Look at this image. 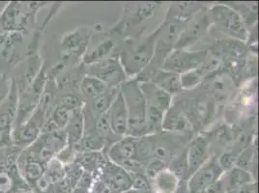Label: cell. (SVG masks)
<instances>
[{"instance_id":"cell-1","label":"cell","mask_w":259,"mask_h":193,"mask_svg":"<svg viewBox=\"0 0 259 193\" xmlns=\"http://www.w3.org/2000/svg\"><path fill=\"white\" fill-rule=\"evenodd\" d=\"M156 30L141 39L125 40L118 57L129 78H137L151 63L155 54Z\"/></svg>"},{"instance_id":"cell-2","label":"cell","mask_w":259,"mask_h":193,"mask_svg":"<svg viewBox=\"0 0 259 193\" xmlns=\"http://www.w3.org/2000/svg\"><path fill=\"white\" fill-rule=\"evenodd\" d=\"M120 91L128 110L127 135L136 138L146 136V103L139 80L137 78L127 79L120 87Z\"/></svg>"},{"instance_id":"cell-3","label":"cell","mask_w":259,"mask_h":193,"mask_svg":"<svg viewBox=\"0 0 259 193\" xmlns=\"http://www.w3.org/2000/svg\"><path fill=\"white\" fill-rule=\"evenodd\" d=\"M46 3L9 2L0 13V32L22 34Z\"/></svg>"},{"instance_id":"cell-4","label":"cell","mask_w":259,"mask_h":193,"mask_svg":"<svg viewBox=\"0 0 259 193\" xmlns=\"http://www.w3.org/2000/svg\"><path fill=\"white\" fill-rule=\"evenodd\" d=\"M208 17L211 26L230 36L232 39L246 43L248 29L237 12L227 3H219L208 8Z\"/></svg>"},{"instance_id":"cell-5","label":"cell","mask_w":259,"mask_h":193,"mask_svg":"<svg viewBox=\"0 0 259 193\" xmlns=\"http://www.w3.org/2000/svg\"><path fill=\"white\" fill-rule=\"evenodd\" d=\"M48 113L49 110L39 105L29 118L13 129V145L19 149H24L38 139L42 134L44 123L47 119Z\"/></svg>"},{"instance_id":"cell-6","label":"cell","mask_w":259,"mask_h":193,"mask_svg":"<svg viewBox=\"0 0 259 193\" xmlns=\"http://www.w3.org/2000/svg\"><path fill=\"white\" fill-rule=\"evenodd\" d=\"M156 3L137 2L126 3L124 10L112 31L116 34H125L130 29L139 26L142 22L151 19L155 14Z\"/></svg>"},{"instance_id":"cell-7","label":"cell","mask_w":259,"mask_h":193,"mask_svg":"<svg viewBox=\"0 0 259 193\" xmlns=\"http://www.w3.org/2000/svg\"><path fill=\"white\" fill-rule=\"evenodd\" d=\"M87 75L94 76L103 81L108 88H120L128 79L118 57L110 56L100 62L88 65Z\"/></svg>"},{"instance_id":"cell-8","label":"cell","mask_w":259,"mask_h":193,"mask_svg":"<svg viewBox=\"0 0 259 193\" xmlns=\"http://www.w3.org/2000/svg\"><path fill=\"white\" fill-rule=\"evenodd\" d=\"M207 50L191 52L187 50H173L167 55L162 69L177 75L199 68L205 60Z\"/></svg>"},{"instance_id":"cell-9","label":"cell","mask_w":259,"mask_h":193,"mask_svg":"<svg viewBox=\"0 0 259 193\" xmlns=\"http://www.w3.org/2000/svg\"><path fill=\"white\" fill-rule=\"evenodd\" d=\"M207 11L208 8L203 9L186 23L174 50H187L205 36L211 28Z\"/></svg>"},{"instance_id":"cell-10","label":"cell","mask_w":259,"mask_h":193,"mask_svg":"<svg viewBox=\"0 0 259 193\" xmlns=\"http://www.w3.org/2000/svg\"><path fill=\"white\" fill-rule=\"evenodd\" d=\"M222 170L217 156L211 158L205 163L189 177L187 182L188 193H201L206 187L219 181L223 176Z\"/></svg>"},{"instance_id":"cell-11","label":"cell","mask_w":259,"mask_h":193,"mask_svg":"<svg viewBox=\"0 0 259 193\" xmlns=\"http://www.w3.org/2000/svg\"><path fill=\"white\" fill-rule=\"evenodd\" d=\"M206 91L219 105L227 103L235 94L236 82L233 75L225 71H218L206 77Z\"/></svg>"},{"instance_id":"cell-12","label":"cell","mask_w":259,"mask_h":193,"mask_svg":"<svg viewBox=\"0 0 259 193\" xmlns=\"http://www.w3.org/2000/svg\"><path fill=\"white\" fill-rule=\"evenodd\" d=\"M97 180L104 182L113 193H125L132 189V177L129 172L108 160L102 166Z\"/></svg>"},{"instance_id":"cell-13","label":"cell","mask_w":259,"mask_h":193,"mask_svg":"<svg viewBox=\"0 0 259 193\" xmlns=\"http://www.w3.org/2000/svg\"><path fill=\"white\" fill-rule=\"evenodd\" d=\"M92 37L90 27H79L73 32L66 34L62 38L61 45L63 52V61L68 62L70 59H76L84 55L88 50V44Z\"/></svg>"},{"instance_id":"cell-14","label":"cell","mask_w":259,"mask_h":193,"mask_svg":"<svg viewBox=\"0 0 259 193\" xmlns=\"http://www.w3.org/2000/svg\"><path fill=\"white\" fill-rule=\"evenodd\" d=\"M19 99V88L15 79H12L5 96L0 101V130L13 131L18 117Z\"/></svg>"},{"instance_id":"cell-15","label":"cell","mask_w":259,"mask_h":193,"mask_svg":"<svg viewBox=\"0 0 259 193\" xmlns=\"http://www.w3.org/2000/svg\"><path fill=\"white\" fill-rule=\"evenodd\" d=\"M218 104L212 96H200L193 101L190 112H187L193 127L204 129L217 115Z\"/></svg>"},{"instance_id":"cell-16","label":"cell","mask_w":259,"mask_h":193,"mask_svg":"<svg viewBox=\"0 0 259 193\" xmlns=\"http://www.w3.org/2000/svg\"><path fill=\"white\" fill-rule=\"evenodd\" d=\"M186 158L188 163V179L199 167H201L210 156V142L204 135H196L191 140L186 148Z\"/></svg>"},{"instance_id":"cell-17","label":"cell","mask_w":259,"mask_h":193,"mask_svg":"<svg viewBox=\"0 0 259 193\" xmlns=\"http://www.w3.org/2000/svg\"><path fill=\"white\" fill-rule=\"evenodd\" d=\"M107 114L113 134L117 138L126 136L128 131V110L120 90L113 99Z\"/></svg>"},{"instance_id":"cell-18","label":"cell","mask_w":259,"mask_h":193,"mask_svg":"<svg viewBox=\"0 0 259 193\" xmlns=\"http://www.w3.org/2000/svg\"><path fill=\"white\" fill-rule=\"evenodd\" d=\"M193 130V124L183 106L172 103L171 107L164 113L162 131L172 133H188Z\"/></svg>"},{"instance_id":"cell-19","label":"cell","mask_w":259,"mask_h":193,"mask_svg":"<svg viewBox=\"0 0 259 193\" xmlns=\"http://www.w3.org/2000/svg\"><path fill=\"white\" fill-rule=\"evenodd\" d=\"M137 150L138 138L126 135L110 144L108 151L105 152L108 161L121 165L126 161L136 160Z\"/></svg>"},{"instance_id":"cell-20","label":"cell","mask_w":259,"mask_h":193,"mask_svg":"<svg viewBox=\"0 0 259 193\" xmlns=\"http://www.w3.org/2000/svg\"><path fill=\"white\" fill-rule=\"evenodd\" d=\"M140 85L145 99L146 106L158 108L163 112H166L168 108L171 107L173 102L171 95L162 91V89L153 84L150 81L140 82Z\"/></svg>"},{"instance_id":"cell-21","label":"cell","mask_w":259,"mask_h":193,"mask_svg":"<svg viewBox=\"0 0 259 193\" xmlns=\"http://www.w3.org/2000/svg\"><path fill=\"white\" fill-rule=\"evenodd\" d=\"M220 181L222 182L225 193L231 192L247 184L256 182L255 177L250 172L237 166H234L230 170L225 172Z\"/></svg>"},{"instance_id":"cell-22","label":"cell","mask_w":259,"mask_h":193,"mask_svg":"<svg viewBox=\"0 0 259 193\" xmlns=\"http://www.w3.org/2000/svg\"><path fill=\"white\" fill-rule=\"evenodd\" d=\"M147 81H150L172 96L183 92L180 82V75L165 71L162 68L154 72Z\"/></svg>"},{"instance_id":"cell-23","label":"cell","mask_w":259,"mask_h":193,"mask_svg":"<svg viewBox=\"0 0 259 193\" xmlns=\"http://www.w3.org/2000/svg\"><path fill=\"white\" fill-rule=\"evenodd\" d=\"M108 160V157L105 151H96V152L76 153L75 162L82 168L83 171L93 174L97 180L102 166Z\"/></svg>"},{"instance_id":"cell-24","label":"cell","mask_w":259,"mask_h":193,"mask_svg":"<svg viewBox=\"0 0 259 193\" xmlns=\"http://www.w3.org/2000/svg\"><path fill=\"white\" fill-rule=\"evenodd\" d=\"M181 182L172 171L165 168L150 181L152 193H175Z\"/></svg>"},{"instance_id":"cell-25","label":"cell","mask_w":259,"mask_h":193,"mask_svg":"<svg viewBox=\"0 0 259 193\" xmlns=\"http://www.w3.org/2000/svg\"><path fill=\"white\" fill-rule=\"evenodd\" d=\"M64 131L67 137V144L75 146L82 138L85 131V121L81 109L72 111Z\"/></svg>"},{"instance_id":"cell-26","label":"cell","mask_w":259,"mask_h":193,"mask_svg":"<svg viewBox=\"0 0 259 193\" xmlns=\"http://www.w3.org/2000/svg\"><path fill=\"white\" fill-rule=\"evenodd\" d=\"M207 8L205 5L194 2H178L171 3L165 18L176 19L182 22H188L193 19L196 14Z\"/></svg>"},{"instance_id":"cell-27","label":"cell","mask_w":259,"mask_h":193,"mask_svg":"<svg viewBox=\"0 0 259 193\" xmlns=\"http://www.w3.org/2000/svg\"><path fill=\"white\" fill-rule=\"evenodd\" d=\"M115 49V43L112 38L105 39L93 46L91 50H87V53L82 56V64H94L106 58L110 57V54Z\"/></svg>"},{"instance_id":"cell-28","label":"cell","mask_w":259,"mask_h":193,"mask_svg":"<svg viewBox=\"0 0 259 193\" xmlns=\"http://www.w3.org/2000/svg\"><path fill=\"white\" fill-rule=\"evenodd\" d=\"M108 87L103 81L91 75H84L79 82V91L87 101L92 100L105 93Z\"/></svg>"},{"instance_id":"cell-29","label":"cell","mask_w":259,"mask_h":193,"mask_svg":"<svg viewBox=\"0 0 259 193\" xmlns=\"http://www.w3.org/2000/svg\"><path fill=\"white\" fill-rule=\"evenodd\" d=\"M255 165H256V148H255V137H254L248 147H246L238 154L236 161H235V166L250 172L254 176L252 169H255Z\"/></svg>"},{"instance_id":"cell-30","label":"cell","mask_w":259,"mask_h":193,"mask_svg":"<svg viewBox=\"0 0 259 193\" xmlns=\"http://www.w3.org/2000/svg\"><path fill=\"white\" fill-rule=\"evenodd\" d=\"M92 129V130L97 134L98 136H99L101 139L103 140L106 144H108V143L112 144V143L114 142V141L112 140L113 137H115L116 139H119V138H117V137L113 134V132H112V130H111L107 112L104 113L103 115H101L100 117H98V118L95 120V122H94V124H93V127H92V129ZM91 129H88V130H91Z\"/></svg>"},{"instance_id":"cell-31","label":"cell","mask_w":259,"mask_h":193,"mask_svg":"<svg viewBox=\"0 0 259 193\" xmlns=\"http://www.w3.org/2000/svg\"><path fill=\"white\" fill-rule=\"evenodd\" d=\"M206 77L207 75L200 67L180 75V82H181L183 91L184 90H193L194 88H196L205 80Z\"/></svg>"},{"instance_id":"cell-32","label":"cell","mask_w":259,"mask_h":193,"mask_svg":"<svg viewBox=\"0 0 259 193\" xmlns=\"http://www.w3.org/2000/svg\"><path fill=\"white\" fill-rule=\"evenodd\" d=\"M167 168L172 171L181 181L188 180V163L186 158V149L174 156L167 163Z\"/></svg>"},{"instance_id":"cell-33","label":"cell","mask_w":259,"mask_h":193,"mask_svg":"<svg viewBox=\"0 0 259 193\" xmlns=\"http://www.w3.org/2000/svg\"><path fill=\"white\" fill-rule=\"evenodd\" d=\"M72 111L69 110L68 108H64L60 105H54L50 112L48 113V118L52 120L54 123V125L57 127L58 129H64L70 116H71Z\"/></svg>"},{"instance_id":"cell-34","label":"cell","mask_w":259,"mask_h":193,"mask_svg":"<svg viewBox=\"0 0 259 193\" xmlns=\"http://www.w3.org/2000/svg\"><path fill=\"white\" fill-rule=\"evenodd\" d=\"M167 168V163L164 161L155 159V158H150L146 160V162L143 163V174L147 177L149 181L160 172Z\"/></svg>"},{"instance_id":"cell-35","label":"cell","mask_w":259,"mask_h":193,"mask_svg":"<svg viewBox=\"0 0 259 193\" xmlns=\"http://www.w3.org/2000/svg\"><path fill=\"white\" fill-rule=\"evenodd\" d=\"M96 181V178L93 174L89 172L83 171L80 179L76 182V186L72 193H90L93 184Z\"/></svg>"},{"instance_id":"cell-36","label":"cell","mask_w":259,"mask_h":193,"mask_svg":"<svg viewBox=\"0 0 259 193\" xmlns=\"http://www.w3.org/2000/svg\"><path fill=\"white\" fill-rule=\"evenodd\" d=\"M82 173H83L82 168L75 161L71 164L65 165L64 178L71 185L72 189H74V187L76 186V182H78V180L80 179Z\"/></svg>"},{"instance_id":"cell-37","label":"cell","mask_w":259,"mask_h":193,"mask_svg":"<svg viewBox=\"0 0 259 193\" xmlns=\"http://www.w3.org/2000/svg\"><path fill=\"white\" fill-rule=\"evenodd\" d=\"M132 189L140 192H152L150 181L143 173L131 174Z\"/></svg>"},{"instance_id":"cell-38","label":"cell","mask_w":259,"mask_h":193,"mask_svg":"<svg viewBox=\"0 0 259 193\" xmlns=\"http://www.w3.org/2000/svg\"><path fill=\"white\" fill-rule=\"evenodd\" d=\"M56 105H60L64 108H68L71 111H74L76 109H81L84 103L81 101L80 98L70 93V94H66L61 96L59 99V101L56 103Z\"/></svg>"},{"instance_id":"cell-39","label":"cell","mask_w":259,"mask_h":193,"mask_svg":"<svg viewBox=\"0 0 259 193\" xmlns=\"http://www.w3.org/2000/svg\"><path fill=\"white\" fill-rule=\"evenodd\" d=\"M217 158H218V162H219L222 170L225 173L235 166L237 154L232 151H226V152L222 153L220 156H217Z\"/></svg>"},{"instance_id":"cell-40","label":"cell","mask_w":259,"mask_h":193,"mask_svg":"<svg viewBox=\"0 0 259 193\" xmlns=\"http://www.w3.org/2000/svg\"><path fill=\"white\" fill-rule=\"evenodd\" d=\"M76 152L75 150V146L71 144H67L63 149L59 151L57 155L55 156V159L60 161L63 165L71 164L75 161Z\"/></svg>"},{"instance_id":"cell-41","label":"cell","mask_w":259,"mask_h":193,"mask_svg":"<svg viewBox=\"0 0 259 193\" xmlns=\"http://www.w3.org/2000/svg\"><path fill=\"white\" fill-rule=\"evenodd\" d=\"M90 193H113L108 186L104 183V182H101L100 180H96L94 184H93V187L91 189Z\"/></svg>"},{"instance_id":"cell-42","label":"cell","mask_w":259,"mask_h":193,"mask_svg":"<svg viewBox=\"0 0 259 193\" xmlns=\"http://www.w3.org/2000/svg\"><path fill=\"white\" fill-rule=\"evenodd\" d=\"M201 193H225L223 186H222V182L219 180L216 182H214L213 184H211L210 186L206 187L205 189Z\"/></svg>"},{"instance_id":"cell-43","label":"cell","mask_w":259,"mask_h":193,"mask_svg":"<svg viewBox=\"0 0 259 193\" xmlns=\"http://www.w3.org/2000/svg\"><path fill=\"white\" fill-rule=\"evenodd\" d=\"M26 193H34V192H26Z\"/></svg>"}]
</instances>
